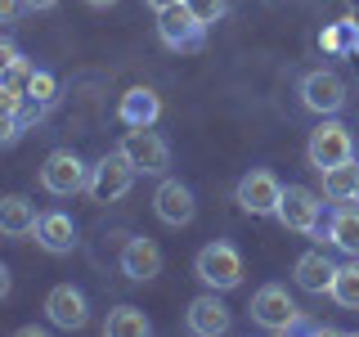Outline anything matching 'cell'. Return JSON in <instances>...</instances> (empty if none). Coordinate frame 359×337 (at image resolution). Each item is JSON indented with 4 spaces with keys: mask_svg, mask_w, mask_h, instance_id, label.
I'll return each mask as SVG.
<instances>
[{
    "mask_svg": "<svg viewBox=\"0 0 359 337\" xmlns=\"http://www.w3.org/2000/svg\"><path fill=\"white\" fill-rule=\"evenodd\" d=\"M121 153H126L130 166L144 171V176H162L166 166H171V144H166L153 126H130L121 135Z\"/></svg>",
    "mask_w": 359,
    "mask_h": 337,
    "instance_id": "obj_4",
    "label": "cell"
},
{
    "mask_svg": "<svg viewBox=\"0 0 359 337\" xmlns=\"http://www.w3.org/2000/svg\"><path fill=\"white\" fill-rule=\"evenodd\" d=\"M59 0H27V9H54Z\"/></svg>",
    "mask_w": 359,
    "mask_h": 337,
    "instance_id": "obj_30",
    "label": "cell"
},
{
    "mask_svg": "<svg viewBox=\"0 0 359 337\" xmlns=\"http://www.w3.org/2000/svg\"><path fill=\"white\" fill-rule=\"evenodd\" d=\"M157 32H162V41L171 45V50H189V45L202 41V32H207V27L194 18V9L180 0V5H171V9L157 14Z\"/></svg>",
    "mask_w": 359,
    "mask_h": 337,
    "instance_id": "obj_12",
    "label": "cell"
},
{
    "mask_svg": "<svg viewBox=\"0 0 359 337\" xmlns=\"http://www.w3.org/2000/svg\"><path fill=\"white\" fill-rule=\"evenodd\" d=\"M328 297L337 301V306H346V310H359V261L337 265V279H332Z\"/></svg>",
    "mask_w": 359,
    "mask_h": 337,
    "instance_id": "obj_22",
    "label": "cell"
},
{
    "mask_svg": "<svg viewBox=\"0 0 359 337\" xmlns=\"http://www.w3.org/2000/svg\"><path fill=\"white\" fill-rule=\"evenodd\" d=\"M36 225H41V216L22 194H9L0 202V230H5V239H27V234H36Z\"/></svg>",
    "mask_w": 359,
    "mask_h": 337,
    "instance_id": "obj_17",
    "label": "cell"
},
{
    "mask_svg": "<svg viewBox=\"0 0 359 337\" xmlns=\"http://www.w3.org/2000/svg\"><path fill=\"white\" fill-rule=\"evenodd\" d=\"M32 72H36V67H27V63H9L5 67V90H18V95H27V81H32Z\"/></svg>",
    "mask_w": 359,
    "mask_h": 337,
    "instance_id": "obj_25",
    "label": "cell"
},
{
    "mask_svg": "<svg viewBox=\"0 0 359 337\" xmlns=\"http://www.w3.org/2000/svg\"><path fill=\"white\" fill-rule=\"evenodd\" d=\"M189 9H194V18L202 22V27H211V22L224 18V0H184Z\"/></svg>",
    "mask_w": 359,
    "mask_h": 337,
    "instance_id": "obj_24",
    "label": "cell"
},
{
    "mask_svg": "<svg viewBox=\"0 0 359 337\" xmlns=\"http://www.w3.org/2000/svg\"><path fill=\"white\" fill-rule=\"evenodd\" d=\"M104 333L108 337H149L153 324H149V315H144L140 306H117V310H108Z\"/></svg>",
    "mask_w": 359,
    "mask_h": 337,
    "instance_id": "obj_19",
    "label": "cell"
},
{
    "mask_svg": "<svg viewBox=\"0 0 359 337\" xmlns=\"http://www.w3.org/2000/svg\"><path fill=\"white\" fill-rule=\"evenodd\" d=\"M355 202H359V189H355Z\"/></svg>",
    "mask_w": 359,
    "mask_h": 337,
    "instance_id": "obj_32",
    "label": "cell"
},
{
    "mask_svg": "<svg viewBox=\"0 0 359 337\" xmlns=\"http://www.w3.org/2000/svg\"><path fill=\"white\" fill-rule=\"evenodd\" d=\"M194 270H198V279L211 292H233V288L243 284V256H238V247H233V243H207L198 252Z\"/></svg>",
    "mask_w": 359,
    "mask_h": 337,
    "instance_id": "obj_1",
    "label": "cell"
},
{
    "mask_svg": "<svg viewBox=\"0 0 359 337\" xmlns=\"http://www.w3.org/2000/svg\"><path fill=\"white\" fill-rule=\"evenodd\" d=\"M301 99H306L310 112H319V117H332V112L346 108V81L328 67H319V72H310L306 81H301Z\"/></svg>",
    "mask_w": 359,
    "mask_h": 337,
    "instance_id": "obj_9",
    "label": "cell"
},
{
    "mask_svg": "<svg viewBox=\"0 0 359 337\" xmlns=\"http://www.w3.org/2000/svg\"><path fill=\"white\" fill-rule=\"evenodd\" d=\"M297 288L301 292H314V297H323V292L332 288V279H337V265L328 261L323 252H306V256H297Z\"/></svg>",
    "mask_w": 359,
    "mask_h": 337,
    "instance_id": "obj_16",
    "label": "cell"
},
{
    "mask_svg": "<svg viewBox=\"0 0 359 337\" xmlns=\"http://www.w3.org/2000/svg\"><path fill=\"white\" fill-rule=\"evenodd\" d=\"M0 63H5V67H9V63H18V50H14V45H9V41L0 45Z\"/></svg>",
    "mask_w": 359,
    "mask_h": 337,
    "instance_id": "obj_28",
    "label": "cell"
},
{
    "mask_svg": "<svg viewBox=\"0 0 359 337\" xmlns=\"http://www.w3.org/2000/svg\"><path fill=\"white\" fill-rule=\"evenodd\" d=\"M278 202H283V185H278L274 171L256 166V171H247L238 180V207L243 211H252V216H274Z\"/></svg>",
    "mask_w": 359,
    "mask_h": 337,
    "instance_id": "obj_7",
    "label": "cell"
},
{
    "mask_svg": "<svg viewBox=\"0 0 359 337\" xmlns=\"http://www.w3.org/2000/svg\"><path fill=\"white\" fill-rule=\"evenodd\" d=\"M323 176V194L332 202H355V189H359V166L355 162H341V166H328Z\"/></svg>",
    "mask_w": 359,
    "mask_h": 337,
    "instance_id": "obj_21",
    "label": "cell"
},
{
    "mask_svg": "<svg viewBox=\"0 0 359 337\" xmlns=\"http://www.w3.org/2000/svg\"><path fill=\"white\" fill-rule=\"evenodd\" d=\"M121 275L135 279V284L157 279L162 275V247L153 239H126V247H121Z\"/></svg>",
    "mask_w": 359,
    "mask_h": 337,
    "instance_id": "obj_13",
    "label": "cell"
},
{
    "mask_svg": "<svg viewBox=\"0 0 359 337\" xmlns=\"http://www.w3.org/2000/svg\"><path fill=\"white\" fill-rule=\"evenodd\" d=\"M135 166H130V157L126 153H108V157H99L95 166H90V198L95 202H121L130 194V185H135Z\"/></svg>",
    "mask_w": 359,
    "mask_h": 337,
    "instance_id": "obj_2",
    "label": "cell"
},
{
    "mask_svg": "<svg viewBox=\"0 0 359 337\" xmlns=\"http://www.w3.org/2000/svg\"><path fill=\"white\" fill-rule=\"evenodd\" d=\"M306 157H310L314 171H328V166L355 162V140H351V131H346L341 121H323V126L310 135Z\"/></svg>",
    "mask_w": 359,
    "mask_h": 337,
    "instance_id": "obj_5",
    "label": "cell"
},
{
    "mask_svg": "<svg viewBox=\"0 0 359 337\" xmlns=\"http://www.w3.org/2000/svg\"><path fill=\"white\" fill-rule=\"evenodd\" d=\"M189 333H198V337H220V333H229V306L216 297V292H207V297H194L189 301Z\"/></svg>",
    "mask_w": 359,
    "mask_h": 337,
    "instance_id": "obj_14",
    "label": "cell"
},
{
    "mask_svg": "<svg viewBox=\"0 0 359 337\" xmlns=\"http://www.w3.org/2000/svg\"><path fill=\"white\" fill-rule=\"evenodd\" d=\"M86 5H95V9H108V5H117V0H86Z\"/></svg>",
    "mask_w": 359,
    "mask_h": 337,
    "instance_id": "obj_31",
    "label": "cell"
},
{
    "mask_svg": "<svg viewBox=\"0 0 359 337\" xmlns=\"http://www.w3.org/2000/svg\"><path fill=\"white\" fill-rule=\"evenodd\" d=\"M45 315H50L54 329H81V324L90 319V306H86V292L72 288V284H59L50 288V297H45Z\"/></svg>",
    "mask_w": 359,
    "mask_h": 337,
    "instance_id": "obj_11",
    "label": "cell"
},
{
    "mask_svg": "<svg viewBox=\"0 0 359 337\" xmlns=\"http://www.w3.org/2000/svg\"><path fill=\"white\" fill-rule=\"evenodd\" d=\"M36 243L50 256H67L76 247V225H72V216H67V211H45L41 225H36Z\"/></svg>",
    "mask_w": 359,
    "mask_h": 337,
    "instance_id": "obj_15",
    "label": "cell"
},
{
    "mask_svg": "<svg viewBox=\"0 0 359 337\" xmlns=\"http://www.w3.org/2000/svg\"><path fill=\"white\" fill-rule=\"evenodd\" d=\"M157 117H162V99H157V90H149V86L126 90V99H121V121H126V126H153Z\"/></svg>",
    "mask_w": 359,
    "mask_h": 337,
    "instance_id": "obj_18",
    "label": "cell"
},
{
    "mask_svg": "<svg viewBox=\"0 0 359 337\" xmlns=\"http://www.w3.org/2000/svg\"><path fill=\"white\" fill-rule=\"evenodd\" d=\"M41 185L50 189L54 198H72V194H81V189H90V171H86V162L72 149H59V153L45 157Z\"/></svg>",
    "mask_w": 359,
    "mask_h": 337,
    "instance_id": "obj_6",
    "label": "cell"
},
{
    "mask_svg": "<svg viewBox=\"0 0 359 337\" xmlns=\"http://www.w3.org/2000/svg\"><path fill=\"white\" fill-rule=\"evenodd\" d=\"M346 27H351V37L359 45V0H355V9H351V18H346Z\"/></svg>",
    "mask_w": 359,
    "mask_h": 337,
    "instance_id": "obj_27",
    "label": "cell"
},
{
    "mask_svg": "<svg viewBox=\"0 0 359 337\" xmlns=\"http://www.w3.org/2000/svg\"><path fill=\"white\" fill-rule=\"evenodd\" d=\"M252 319L261 324L265 333H292V329H301V310H297V301L287 297V288H278V284H265L261 292L252 297Z\"/></svg>",
    "mask_w": 359,
    "mask_h": 337,
    "instance_id": "obj_3",
    "label": "cell"
},
{
    "mask_svg": "<svg viewBox=\"0 0 359 337\" xmlns=\"http://www.w3.org/2000/svg\"><path fill=\"white\" fill-rule=\"evenodd\" d=\"M22 5H27V0H0V18H5V22H14Z\"/></svg>",
    "mask_w": 359,
    "mask_h": 337,
    "instance_id": "obj_26",
    "label": "cell"
},
{
    "mask_svg": "<svg viewBox=\"0 0 359 337\" xmlns=\"http://www.w3.org/2000/svg\"><path fill=\"white\" fill-rule=\"evenodd\" d=\"M144 5H149L153 14H162V9H171V5H180V0H144Z\"/></svg>",
    "mask_w": 359,
    "mask_h": 337,
    "instance_id": "obj_29",
    "label": "cell"
},
{
    "mask_svg": "<svg viewBox=\"0 0 359 337\" xmlns=\"http://www.w3.org/2000/svg\"><path fill=\"white\" fill-rule=\"evenodd\" d=\"M153 211H157V220L162 225H189L198 216V202H194V189L189 185H180V180H162L157 185V194H153Z\"/></svg>",
    "mask_w": 359,
    "mask_h": 337,
    "instance_id": "obj_10",
    "label": "cell"
},
{
    "mask_svg": "<svg viewBox=\"0 0 359 337\" xmlns=\"http://www.w3.org/2000/svg\"><path fill=\"white\" fill-rule=\"evenodd\" d=\"M328 239L341 247V252L359 256V207H337L328 220Z\"/></svg>",
    "mask_w": 359,
    "mask_h": 337,
    "instance_id": "obj_20",
    "label": "cell"
},
{
    "mask_svg": "<svg viewBox=\"0 0 359 337\" xmlns=\"http://www.w3.org/2000/svg\"><path fill=\"white\" fill-rule=\"evenodd\" d=\"M54 95H59V81H54L50 72H32V81H27V99H36V104H50Z\"/></svg>",
    "mask_w": 359,
    "mask_h": 337,
    "instance_id": "obj_23",
    "label": "cell"
},
{
    "mask_svg": "<svg viewBox=\"0 0 359 337\" xmlns=\"http://www.w3.org/2000/svg\"><path fill=\"white\" fill-rule=\"evenodd\" d=\"M319 211H323V202H319V194H314V189L287 185V189H283V202H278L274 216L283 220V230H292V234H314V230H319Z\"/></svg>",
    "mask_w": 359,
    "mask_h": 337,
    "instance_id": "obj_8",
    "label": "cell"
}]
</instances>
